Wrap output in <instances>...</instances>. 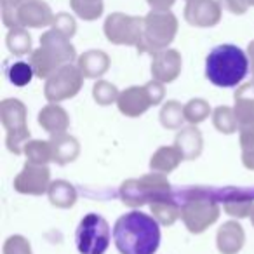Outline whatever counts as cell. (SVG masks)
<instances>
[{"label":"cell","mask_w":254,"mask_h":254,"mask_svg":"<svg viewBox=\"0 0 254 254\" xmlns=\"http://www.w3.org/2000/svg\"><path fill=\"white\" fill-rule=\"evenodd\" d=\"M53 30L63 33L68 39H71L75 35V32H77V23H75L73 16H70L68 12H60V14L54 16Z\"/></svg>","instance_id":"d590c367"},{"label":"cell","mask_w":254,"mask_h":254,"mask_svg":"<svg viewBox=\"0 0 254 254\" xmlns=\"http://www.w3.org/2000/svg\"><path fill=\"white\" fill-rule=\"evenodd\" d=\"M77 66L80 68L82 75L85 78H99L105 75L110 68V58L105 51L92 49L87 53L80 54L77 61Z\"/></svg>","instance_id":"ffe728a7"},{"label":"cell","mask_w":254,"mask_h":254,"mask_svg":"<svg viewBox=\"0 0 254 254\" xmlns=\"http://www.w3.org/2000/svg\"><path fill=\"white\" fill-rule=\"evenodd\" d=\"M146 2L152 7V11H169L176 4V0H146Z\"/></svg>","instance_id":"f35d334b"},{"label":"cell","mask_w":254,"mask_h":254,"mask_svg":"<svg viewBox=\"0 0 254 254\" xmlns=\"http://www.w3.org/2000/svg\"><path fill=\"white\" fill-rule=\"evenodd\" d=\"M33 75V66L32 63H26V61H14L7 66V78L11 80V84L18 85V87H25L32 82Z\"/></svg>","instance_id":"f546056e"},{"label":"cell","mask_w":254,"mask_h":254,"mask_svg":"<svg viewBox=\"0 0 254 254\" xmlns=\"http://www.w3.org/2000/svg\"><path fill=\"white\" fill-rule=\"evenodd\" d=\"M51 187V171L47 166L26 162L14 180V190L23 195H42Z\"/></svg>","instance_id":"7c38bea8"},{"label":"cell","mask_w":254,"mask_h":254,"mask_svg":"<svg viewBox=\"0 0 254 254\" xmlns=\"http://www.w3.org/2000/svg\"><path fill=\"white\" fill-rule=\"evenodd\" d=\"M183 112H185V120L190 122L191 126L195 124H200L211 115V106L205 99H200V98H195V99H190L187 105L183 106Z\"/></svg>","instance_id":"1f68e13d"},{"label":"cell","mask_w":254,"mask_h":254,"mask_svg":"<svg viewBox=\"0 0 254 254\" xmlns=\"http://www.w3.org/2000/svg\"><path fill=\"white\" fill-rule=\"evenodd\" d=\"M54 14L44 0H26L18 9V23L23 28H46L53 26Z\"/></svg>","instance_id":"9a60e30c"},{"label":"cell","mask_w":254,"mask_h":254,"mask_svg":"<svg viewBox=\"0 0 254 254\" xmlns=\"http://www.w3.org/2000/svg\"><path fill=\"white\" fill-rule=\"evenodd\" d=\"M187 2H190V0H187Z\"/></svg>","instance_id":"7bdbcfd3"},{"label":"cell","mask_w":254,"mask_h":254,"mask_svg":"<svg viewBox=\"0 0 254 254\" xmlns=\"http://www.w3.org/2000/svg\"><path fill=\"white\" fill-rule=\"evenodd\" d=\"M71 11L84 21H94L103 14V0H70Z\"/></svg>","instance_id":"83f0119b"},{"label":"cell","mask_w":254,"mask_h":254,"mask_svg":"<svg viewBox=\"0 0 254 254\" xmlns=\"http://www.w3.org/2000/svg\"><path fill=\"white\" fill-rule=\"evenodd\" d=\"M240 148H242L244 166L254 171V131L240 132Z\"/></svg>","instance_id":"e575fe53"},{"label":"cell","mask_w":254,"mask_h":254,"mask_svg":"<svg viewBox=\"0 0 254 254\" xmlns=\"http://www.w3.org/2000/svg\"><path fill=\"white\" fill-rule=\"evenodd\" d=\"M164 84L159 80H152L145 85H132V87L126 89L120 92L119 99H117V106H119L120 113L126 117H139L150 108V106L159 105L164 99Z\"/></svg>","instance_id":"9c48e42d"},{"label":"cell","mask_w":254,"mask_h":254,"mask_svg":"<svg viewBox=\"0 0 254 254\" xmlns=\"http://www.w3.org/2000/svg\"><path fill=\"white\" fill-rule=\"evenodd\" d=\"M244 242H246V233L237 221L223 223L216 235V246L221 254H237L242 249Z\"/></svg>","instance_id":"ac0fdd59"},{"label":"cell","mask_w":254,"mask_h":254,"mask_svg":"<svg viewBox=\"0 0 254 254\" xmlns=\"http://www.w3.org/2000/svg\"><path fill=\"white\" fill-rule=\"evenodd\" d=\"M119 96H120L119 89L106 80H98L94 84V87H92V98L101 106H108L112 103H117Z\"/></svg>","instance_id":"d6a6232c"},{"label":"cell","mask_w":254,"mask_h":254,"mask_svg":"<svg viewBox=\"0 0 254 254\" xmlns=\"http://www.w3.org/2000/svg\"><path fill=\"white\" fill-rule=\"evenodd\" d=\"M247 4H249V7H254V0H247Z\"/></svg>","instance_id":"60d3db41"},{"label":"cell","mask_w":254,"mask_h":254,"mask_svg":"<svg viewBox=\"0 0 254 254\" xmlns=\"http://www.w3.org/2000/svg\"><path fill=\"white\" fill-rule=\"evenodd\" d=\"M178 33V18L171 11H152L143 21V37L138 53L155 54L173 44Z\"/></svg>","instance_id":"5b68a950"},{"label":"cell","mask_w":254,"mask_h":254,"mask_svg":"<svg viewBox=\"0 0 254 254\" xmlns=\"http://www.w3.org/2000/svg\"><path fill=\"white\" fill-rule=\"evenodd\" d=\"M5 44L14 56H25V54L32 53V37H30L28 30L23 26L9 30L7 37H5Z\"/></svg>","instance_id":"484cf974"},{"label":"cell","mask_w":254,"mask_h":254,"mask_svg":"<svg viewBox=\"0 0 254 254\" xmlns=\"http://www.w3.org/2000/svg\"><path fill=\"white\" fill-rule=\"evenodd\" d=\"M75 242L80 254H105L110 246L108 221L96 212H89L78 223Z\"/></svg>","instance_id":"ba28073f"},{"label":"cell","mask_w":254,"mask_h":254,"mask_svg":"<svg viewBox=\"0 0 254 254\" xmlns=\"http://www.w3.org/2000/svg\"><path fill=\"white\" fill-rule=\"evenodd\" d=\"M150 211L160 225L171 226L176 223L178 218H181V202H178L174 195H167L150 204Z\"/></svg>","instance_id":"cb8c5ba5"},{"label":"cell","mask_w":254,"mask_h":254,"mask_svg":"<svg viewBox=\"0 0 254 254\" xmlns=\"http://www.w3.org/2000/svg\"><path fill=\"white\" fill-rule=\"evenodd\" d=\"M218 198L205 190H190L183 195L181 219L190 233H202L219 218Z\"/></svg>","instance_id":"277c9868"},{"label":"cell","mask_w":254,"mask_h":254,"mask_svg":"<svg viewBox=\"0 0 254 254\" xmlns=\"http://www.w3.org/2000/svg\"><path fill=\"white\" fill-rule=\"evenodd\" d=\"M174 145L181 150V153L185 155V160H193L202 153V134L195 126H190L187 129H181L176 136Z\"/></svg>","instance_id":"603a6c76"},{"label":"cell","mask_w":254,"mask_h":254,"mask_svg":"<svg viewBox=\"0 0 254 254\" xmlns=\"http://www.w3.org/2000/svg\"><path fill=\"white\" fill-rule=\"evenodd\" d=\"M39 126L44 131H47L51 136L64 134L70 127V119L64 108H61L58 103H51V105L44 106L39 113Z\"/></svg>","instance_id":"e0dca14e"},{"label":"cell","mask_w":254,"mask_h":254,"mask_svg":"<svg viewBox=\"0 0 254 254\" xmlns=\"http://www.w3.org/2000/svg\"><path fill=\"white\" fill-rule=\"evenodd\" d=\"M247 56H249V63H251V73H253V80H254V40L247 46Z\"/></svg>","instance_id":"ab89813d"},{"label":"cell","mask_w":254,"mask_h":254,"mask_svg":"<svg viewBox=\"0 0 254 254\" xmlns=\"http://www.w3.org/2000/svg\"><path fill=\"white\" fill-rule=\"evenodd\" d=\"M25 155L26 162L39 164V166H47L53 162V146L51 141H40V139H33L25 145Z\"/></svg>","instance_id":"4316f807"},{"label":"cell","mask_w":254,"mask_h":254,"mask_svg":"<svg viewBox=\"0 0 254 254\" xmlns=\"http://www.w3.org/2000/svg\"><path fill=\"white\" fill-rule=\"evenodd\" d=\"M77 58L75 47L70 39L56 30H47L40 37V47L35 49L30 56V63L35 71V77L49 78L61 66L71 63Z\"/></svg>","instance_id":"3957f363"},{"label":"cell","mask_w":254,"mask_h":254,"mask_svg":"<svg viewBox=\"0 0 254 254\" xmlns=\"http://www.w3.org/2000/svg\"><path fill=\"white\" fill-rule=\"evenodd\" d=\"M0 120L5 127V145L14 155L25 152V145L30 139V129L26 124V106L19 99L9 98L0 105Z\"/></svg>","instance_id":"52a82bcc"},{"label":"cell","mask_w":254,"mask_h":254,"mask_svg":"<svg viewBox=\"0 0 254 254\" xmlns=\"http://www.w3.org/2000/svg\"><path fill=\"white\" fill-rule=\"evenodd\" d=\"M84 84V75L80 68L68 63L56 70L49 78H46L44 96L49 103H60L78 94Z\"/></svg>","instance_id":"8fae6325"},{"label":"cell","mask_w":254,"mask_h":254,"mask_svg":"<svg viewBox=\"0 0 254 254\" xmlns=\"http://www.w3.org/2000/svg\"><path fill=\"white\" fill-rule=\"evenodd\" d=\"M221 200L223 209L226 214L233 216V218H247L251 216L254 209V198L251 193L242 190H225L221 191Z\"/></svg>","instance_id":"d6986e66"},{"label":"cell","mask_w":254,"mask_h":254,"mask_svg":"<svg viewBox=\"0 0 254 254\" xmlns=\"http://www.w3.org/2000/svg\"><path fill=\"white\" fill-rule=\"evenodd\" d=\"M223 7L219 0H190L185 5V19L197 28H212L221 21Z\"/></svg>","instance_id":"4fadbf2b"},{"label":"cell","mask_w":254,"mask_h":254,"mask_svg":"<svg viewBox=\"0 0 254 254\" xmlns=\"http://www.w3.org/2000/svg\"><path fill=\"white\" fill-rule=\"evenodd\" d=\"M160 223L141 211L120 216L113 226V240L120 254H155L160 246Z\"/></svg>","instance_id":"6da1fadb"},{"label":"cell","mask_w":254,"mask_h":254,"mask_svg":"<svg viewBox=\"0 0 254 254\" xmlns=\"http://www.w3.org/2000/svg\"><path fill=\"white\" fill-rule=\"evenodd\" d=\"M233 99V112L239 124V131H254V80L237 89Z\"/></svg>","instance_id":"2e32d148"},{"label":"cell","mask_w":254,"mask_h":254,"mask_svg":"<svg viewBox=\"0 0 254 254\" xmlns=\"http://www.w3.org/2000/svg\"><path fill=\"white\" fill-rule=\"evenodd\" d=\"M51 146H53V162L60 164V166H64V164L73 162L75 159L80 153V146H78V141L70 134H58L53 136L49 139Z\"/></svg>","instance_id":"44dd1931"},{"label":"cell","mask_w":254,"mask_h":254,"mask_svg":"<svg viewBox=\"0 0 254 254\" xmlns=\"http://www.w3.org/2000/svg\"><path fill=\"white\" fill-rule=\"evenodd\" d=\"M145 18L129 16L124 12H113L105 19V37L115 46H132L138 49L143 37Z\"/></svg>","instance_id":"30bf717a"},{"label":"cell","mask_w":254,"mask_h":254,"mask_svg":"<svg viewBox=\"0 0 254 254\" xmlns=\"http://www.w3.org/2000/svg\"><path fill=\"white\" fill-rule=\"evenodd\" d=\"M171 193V183L166 174L150 173L141 178L127 180L120 185V198L129 207H141L145 204H153L159 198Z\"/></svg>","instance_id":"8992f818"},{"label":"cell","mask_w":254,"mask_h":254,"mask_svg":"<svg viewBox=\"0 0 254 254\" xmlns=\"http://www.w3.org/2000/svg\"><path fill=\"white\" fill-rule=\"evenodd\" d=\"M212 124H214L216 129L219 132H223V134H233L239 129L235 112L230 106H218L212 112Z\"/></svg>","instance_id":"f1b7e54d"},{"label":"cell","mask_w":254,"mask_h":254,"mask_svg":"<svg viewBox=\"0 0 254 254\" xmlns=\"http://www.w3.org/2000/svg\"><path fill=\"white\" fill-rule=\"evenodd\" d=\"M25 2L26 0H0V4H2V21H4V25L7 26L9 30L19 28L18 9L21 7Z\"/></svg>","instance_id":"836d02e7"},{"label":"cell","mask_w":254,"mask_h":254,"mask_svg":"<svg viewBox=\"0 0 254 254\" xmlns=\"http://www.w3.org/2000/svg\"><path fill=\"white\" fill-rule=\"evenodd\" d=\"M47 195H49L51 204L60 209H70L77 202V190L73 188V185L64 180L53 181L47 190Z\"/></svg>","instance_id":"d4e9b609"},{"label":"cell","mask_w":254,"mask_h":254,"mask_svg":"<svg viewBox=\"0 0 254 254\" xmlns=\"http://www.w3.org/2000/svg\"><path fill=\"white\" fill-rule=\"evenodd\" d=\"M249 56L233 44L214 47L205 58V77L216 87H237L249 71Z\"/></svg>","instance_id":"7a4b0ae2"},{"label":"cell","mask_w":254,"mask_h":254,"mask_svg":"<svg viewBox=\"0 0 254 254\" xmlns=\"http://www.w3.org/2000/svg\"><path fill=\"white\" fill-rule=\"evenodd\" d=\"M181 160H185V155L181 153V150L176 145L173 146H162L159 148L150 159V169L153 173L160 174H169L171 171H174L181 164Z\"/></svg>","instance_id":"7402d4cb"},{"label":"cell","mask_w":254,"mask_h":254,"mask_svg":"<svg viewBox=\"0 0 254 254\" xmlns=\"http://www.w3.org/2000/svg\"><path fill=\"white\" fill-rule=\"evenodd\" d=\"M219 4H221L223 9H226L228 12L232 14H244L247 12L249 9V4H247V0H219Z\"/></svg>","instance_id":"74e56055"},{"label":"cell","mask_w":254,"mask_h":254,"mask_svg":"<svg viewBox=\"0 0 254 254\" xmlns=\"http://www.w3.org/2000/svg\"><path fill=\"white\" fill-rule=\"evenodd\" d=\"M4 254H32L30 242L21 235H12L5 240Z\"/></svg>","instance_id":"8d00e7d4"},{"label":"cell","mask_w":254,"mask_h":254,"mask_svg":"<svg viewBox=\"0 0 254 254\" xmlns=\"http://www.w3.org/2000/svg\"><path fill=\"white\" fill-rule=\"evenodd\" d=\"M185 120V112L183 106L178 101H167L160 110V124L166 129H180L181 124Z\"/></svg>","instance_id":"4dcf8cb0"},{"label":"cell","mask_w":254,"mask_h":254,"mask_svg":"<svg viewBox=\"0 0 254 254\" xmlns=\"http://www.w3.org/2000/svg\"><path fill=\"white\" fill-rule=\"evenodd\" d=\"M251 221H253V225H254V209H253V212H251Z\"/></svg>","instance_id":"b9f144b4"},{"label":"cell","mask_w":254,"mask_h":254,"mask_svg":"<svg viewBox=\"0 0 254 254\" xmlns=\"http://www.w3.org/2000/svg\"><path fill=\"white\" fill-rule=\"evenodd\" d=\"M181 73V54L176 49H164L152 54L153 80L162 84L174 82Z\"/></svg>","instance_id":"5bb4252c"}]
</instances>
